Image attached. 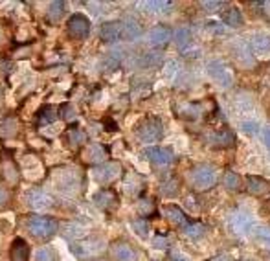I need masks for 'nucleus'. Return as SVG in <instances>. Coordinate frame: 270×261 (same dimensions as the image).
Returning a JSON list of instances; mask_svg holds the SVG:
<instances>
[{"mask_svg": "<svg viewBox=\"0 0 270 261\" xmlns=\"http://www.w3.org/2000/svg\"><path fill=\"white\" fill-rule=\"evenodd\" d=\"M189 180L197 192H206L217 182V170L211 164H199L189 171Z\"/></svg>", "mask_w": 270, "mask_h": 261, "instance_id": "1", "label": "nucleus"}, {"mask_svg": "<svg viewBox=\"0 0 270 261\" xmlns=\"http://www.w3.org/2000/svg\"><path fill=\"white\" fill-rule=\"evenodd\" d=\"M59 223L52 217H42V216H33L28 219V230L32 232L35 238L39 239H48L57 232Z\"/></svg>", "mask_w": 270, "mask_h": 261, "instance_id": "2", "label": "nucleus"}, {"mask_svg": "<svg viewBox=\"0 0 270 261\" xmlns=\"http://www.w3.org/2000/svg\"><path fill=\"white\" fill-rule=\"evenodd\" d=\"M164 134V125L158 118H147L140 127H138V138L143 144H155L158 142Z\"/></svg>", "mask_w": 270, "mask_h": 261, "instance_id": "3", "label": "nucleus"}, {"mask_svg": "<svg viewBox=\"0 0 270 261\" xmlns=\"http://www.w3.org/2000/svg\"><path fill=\"white\" fill-rule=\"evenodd\" d=\"M210 78L219 85L220 88H230L234 85V76L230 72V68L226 66L223 61H210L206 66Z\"/></svg>", "mask_w": 270, "mask_h": 261, "instance_id": "4", "label": "nucleus"}, {"mask_svg": "<svg viewBox=\"0 0 270 261\" xmlns=\"http://www.w3.org/2000/svg\"><path fill=\"white\" fill-rule=\"evenodd\" d=\"M228 226L230 230L234 232V234L237 235H244L248 234L250 230H252L254 226V221H252V216L250 213H247V211H232L228 217Z\"/></svg>", "mask_w": 270, "mask_h": 261, "instance_id": "5", "label": "nucleus"}, {"mask_svg": "<svg viewBox=\"0 0 270 261\" xmlns=\"http://www.w3.org/2000/svg\"><path fill=\"white\" fill-rule=\"evenodd\" d=\"M143 156L147 160L155 164L156 168H167L175 162V155L171 149H165V147H149L143 151Z\"/></svg>", "mask_w": 270, "mask_h": 261, "instance_id": "6", "label": "nucleus"}, {"mask_svg": "<svg viewBox=\"0 0 270 261\" xmlns=\"http://www.w3.org/2000/svg\"><path fill=\"white\" fill-rule=\"evenodd\" d=\"M66 28H68V33L70 37H73V39H87L88 33H90V20H88L85 15L81 13H76L72 15V17L68 18V24H66Z\"/></svg>", "mask_w": 270, "mask_h": 261, "instance_id": "7", "label": "nucleus"}, {"mask_svg": "<svg viewBox=\"0 0 270 261\" xmlns=\"http://www.w3.org/2000/svg\"><path fill=\"white\" fill-rule=\"evenodd\" d=\"M121 173V165L118 162H105V164L97 165L92 170V175H94V179L97 180L100 184H109L112 180H116Z\"/></svg>", "mask_w": 270, "mask_h": 261, "instance_id": "8", "label": "nucleus"}, {"mask_svg": "<svg viewBox=\"0 0 270 261\" xmlns=\"http://www.w3.org/2000/svg\"><path fill=\"white\" fill-rule=\"evenodd\" d=\"M28 204H30V208H33L35 211H44V210H50V208L54 206V199H52L46 192L35 188L28 193Z\"/></svg>", "mask_w": 270, "mask_h": 261, "instance_id": "9", "label": "nucleus"}, {"mask_svg": "<svg viewBox=\"0 0 270 261\" xmlns=\"http://www.w3.org/2000/svg\"><path fill=\"white\" fill-rule=\"evenodd\" d=\"M121 35H124V26H121L119 20H110V22H105L100 30L101 41H105V42L118 41V37H121Z\"/></svg>", "mask_w": 270, "mask_h": 261, "instance_id": "10", "label": "nucleus"}, {"mask_svg": "<svg viewBox=\"0 0 270 261\" xmlns=\"http://www.w3.org/2000/svg\"><path fill=\"white\" fill-rule=\"evenodd\" d=\"M173 39V30L167 26H155L149 32V42H151L153 46H165L167 42Z\"/></svg>", "mask_w": 270, "mask_h": 261, "instance_id": "11", "label": "nucleus"}, {"mask_svg": "<svg viewBox=\"0 0 270 261\" xmlns=\"http://www.w3.org/2000/svg\"><path fill=\"white\" fill-rule=\"evenodd\" d=\"M112 256H114L116 261H138V252L124 241L112 245Z\"/></svg>", "mask_w": 270, "mask_h": 261, "instance_id": "12", "label": "nucleus"}, {"mask_svg": "<svg viewBox=\"0 0 270 261\" xmlns=\"http://www.w3.org/2000/svg\"><path fill=\"white\" fill-rule=\"evenodd\" d=\"M94 202H96V206L101 208V210H112V208L118 206V195L114 192H110V189H101L94 195Z\"/></svg>", "mask_w": 270, "mask_h": 261, "instance_id": "13", "label": "nucleus"}, {"mask_svg": "<svg viewBox=\"0 0 270 261\" xmlns=\"http://www.w3.org/2000/svg\"><path fill=\"white\" fill-rule=\"evenodd\" d=\"M268 188L270 184L265 179H261V177H256V175H248L247 177V192L250 195H256V197L265 195L268 192Z\"/></svg>", "mask_w": 270, "mask_h": 261, "instance_id": "14", "label": "nucleus"}, {"mask_svg": "<svg viewBox=\"0 0 270 261\" xmlns=\"http://www.w3.org/2000/svg\"><path fill=\"white\" fill-rule=\"evenodd\" d=\"M83 158L90 164H97V162H105L107 158V149L101 144H90V146L83 151Z\"/></svg>", "mask_w": 270, "mask_h": 261, "instance_id": "15", "label": "nucleus"}, {"mask_svg": "<svg viewBox=\"0 0 270 261\" xmlns=\"http://www.w3.org/2000/svg\"><path fill=\"white\" fill-rule=\"evenodd\" d=\"M164 216L167 217L169 223H173L175 226H186L188 225V217L180 210L179 206H175V204H169V206H164Z\"/></svg>", "mask_w": 270, "mask_h": 261, "instance_id": "16", "label": "nucleus"}, {"mask_svg": "<svg viewBox=\"0 0 270 261\" xmlns=\"http://www.w3.org/2000/svg\"><path fill=\"white\" fill-rule=\"evenodd\" d=\"M9 257H11V261H28V257H30V247H28V243L24 239L17 238L11 243V254H9Z\"/></svg>", "mask_w": 270, "mask_h": 261, "instance_id": "17", "label": "nucleus"}, {"mask_svg": "<svg viewBox=\"0 0 270 261\" xmlns=\"http://www.w3.org/2000/svg\"><path fill=\"white\" fill-rule=\"evenodd\" d=\"M250 46H252V50L256 52L257 55H265L270 52V37L265 35V33H256L252 35L250 39Z\"/></svg>", "mask_w": 270, "mask_h": 261, "instance_id": "18", "label": "nucleus"}, {"mask_svg": "<svg viewBox=\"0 0 270 261\" xmlns=\"http://www.w3.org/2000/svg\"><path fill=\"white\" fill-rule=\"evenodd\" d=\"M211 144H215L219 147H232L235 144V134L230 129H219L213 136L210 138Z\"/></svg>", "mask_w": 270, "mask_h": 261, "instance_id": "19", "label": "nucleus"}, {"mask_svg": "<svg viewBox=\"0 0 270 261\" xmlns=\"http://www.w3.org/2000/svg\"><path fill=\"white\" fill-rule=\"evenodd\" d=\"M124 188L129 195H138V193L143 189V179L138 173H134L133 171V173H129L127 177H125Z\"/></svg>", "mask_w": 270, "mask_h": 261, "instance_id": "20", "label": "nucleus"}, {"mask_svg": "<svg viewBox=\"0 0 270 261\" xmlns=\"http://www.w3.org/2000/svg\"><path fill=\"white\" fill-rule=\"evenodd\" d=\"M234 52H235V57H237V59L241 61L243 64H252L254 63L252 54H250V44L244 42L243 39H237V41L234 42Z\"/></svg>", "mask_w": 270, "mask_h": 261, "instance_id": "21", "label": "nucleus"}, {"mask_svg": "<svg viewBox=\"0 0 270 261\" xmlns=\"http://www.w3.org/2000/svg\"><path fill=\"white\" fill-rule=\"evenodd\" d=\"M121 26H124V37H127V39H136V37L142 35V26L134 18H125Z\"/></svg>", "mask_w": 270, "mask_h": 261, "instance_id": "22", "label": "nucleus"}, {"mask_svg": "<svg viewBox=\"0 0 270 261\" xmlns=\"http://www.w3.org/2000/svg\"><path fill=\"white\" fill-rule=\"evenodd\" d=\"M57 118H59V109L54 105H46L44 109H41V112H39V125L54 124Z\"/></svg>", "mask_w": 270, "mask_h": 261, "instance_id": "23", "label": "nucleus"}, {"mask_svg": "<svg viewBox=\"0 0 270 261\" xmlns=\"http://www.w3.org/2000/svg\"><path fill=\"white\" fill-rule=\"evenodd\" d=\"M223 22L232 28H237L243 24V15H241V11L237 8H230L223 13Z\"/></svg>", "mask_w": 270, "mask_h": 261, "instance_id": "24", "label": "nucleus"}, {"mask_svg": "<svg viewBox=\"0 0 270 261\" xmlns=\"http://www.w3.org/2000/svg\"><path fill=\"white\" fill-rule=\"evenodd\" d=\"M64 11H66L64 2H52L50 8H48V20L50 22H59L61 18L64 17Z\"/></svg>", "mask_w": 270, "mask_h": 261, "instance_id": "25", "label": "nucleus"}, {"mask_svg": "<svg viewBox=\"0 0 270 261\" xmlns=\"http://www.w3.org/2000/svg\"><path fill=\"white\" fill-rule=\"evenodd\" d=\"M184 234L189 239H201L202 235L206 234V226L201 225V223H191V225L184 226Z\"/></svg>", "mask_w": 270, "mask_h": 261, "instance_id": "26", "label": "nucleus"}, {"mask_svg": "<svg viewBox=\"0 0 270 261\" xmlns=\"http://www.w3.org/2000/svg\"><path fill=\"white\" fill-rule=\"evenodd\" d=\"M140 6L145 9V13H160V11L169 9L173 6V2H155V0H149V2H142Z\"/></svg>", "mask_w": 270, "mask_h": 261, "instance_id": "27", "label": "nucleus"}, {"mask_svg": "<svg viewBox=\"0 0 270 261\" xmlns=\"http://www.w3.org/2000/svg\"><path fill=\"white\" fill-rule=\"evenodd\" d=\"M66 138H68V144L72 147H79L81 144H85V140H87V134L83 133L81 129L72 127V129H68V134H66Z\"/></svg>", "mask_w": 270, "mask_h": 261, "instance_id": "28", "label": "nucleus"}, {"mask_svg": "<svg viewBox=\"0 0 270 261\" xmlns=\"http://www.w3.org/2000/svg\"><path fill=\"white\" fill-rule=\"evenodd\" d=\"M223 182H225L226 189H230V192H239V189H241V177H239L235 171H228V173L225 175Z\"/></svg>", "mask_w": 270, "mask_h": 261, "instance_id": "29", "label": "nucleus"}, {"mask_svg": "<svg viewBox=\"0 0 270 261\" xmlns=\"http://www.w3.org/2000/svg\"><path fill=\"white\" fill-rule=\"evenodd\" d=\"M173 37L179 48H186L189 44V41H191V32H189L188 28H179L177 32H173Z\"/></svg>", "mask_w": 270, "mask_h": 261, "instance_id": "30", "label": "nucleus"}, {"mask_svg": "<svg viewBox=\"0 0 270 261\" xmlns=\"http://www.w3.org/2000/svg\"><path fill=\"white\" fill-rule=\"evenodd\" d=\"M199 114H201V107L197 103H186L180 107V116L186 120H197Z\"/></svg>", "mask_w": 270, "mask_h": 261, "instance_id": "31", "label": "nucleus"}, {"mask_svg": "<svg viewBox=\"0 0 270 261\" xmlns=\"http://www.w3.org/2000/svg\"><path fill=\"white\" fill-rule=\"evenodd\" d=\"M160 193L164 195V197H175V195L179 193V180L177 179L165 180V182L160 186Z\"/></svg>", "mask_w": 270, "mask_h": 261, "instance_id": "32", "label": "nucleus"}, {"mask_svg": "<svg viewBox=\"0 0 270 261\" xmlns=\"http://www.w3.org/2000/svg\"><path fill=\"white\" fill-rule=\"evenodd\" d=\"M4 175L6 179L9 180V182H18V179H20V175H18V170L17 165H15L13 160H4Z\"/></svg>", "mask_w": 270, "mask_h": 261, "instance_id": "33", "label": "nucleus"}, {"mask_svg": "<svg viewBox=\"0 0 270 261\" xmlns=\"http://www.w3.org/2000/svg\"><path fill=\"white\" fill-rule=\"evenodd\" d=\"M131 228L136 232L138 238L145 239L147 234H149V223H147L145 219H134L133 223H131Z\"/></svg>", "mask_w": 270, "mask_h": 261, "instance_id": "34", "label": "nucleus"}, {"mask_svg": "<svg viewBox=\"0 0 270 261\" xmlns=\"http://www.w3.org/2000/svg\"><path fill=\"white\" fill-rule=\"evenodd\" d=\"M35 261H57V252L52 247H42L37 250Z\"/></svg>", "mask_w": 270, "mask_h": 261, "instance_id": "35", "label": "nucleus"}, {"mask_svg": "<svg viewBox=\"0 0 270 261\" xmlns=\"http://www.w3.org/2000/svg\"><path fill=\"white\" fill-rule=\"evenodd\" d=\"M138 211H140V216L143 217H149L155 213V202L151 201V199H140V202H138Z\"/></svg>", "mask_w": 270, "mask_h": 261, "instance_id": "36", "label": "nucleus"}, {"mask_svg": "<svg viewBox=\"0 0 270 261\" xmlns=\"http://www.w3.org/2000/svg\"><path fill=\"white\" fill-rule=\"evenodd\" d=\"M254 238H256V241L261 245V247L270 250V228H256Z\"/></svg>", "mask_w": 270, "mask_h": 261, "instance_id": "37", "label": "nucleus"}, {"mask_svg": "<svg viewBox=\"0 0 270 261\" xmlns=\"http://www.w3.org/2000/svg\"><path fill=\"white\" fill-rule=\"evenodd\" d=\"M15 131H17V122L13 118H8L0 122V134L2 136H11V134H15Z\"/></svg>", "mask_w": 270, "mask_h": 261, "instance_id": "38", "label": "nucleus"}, {"mask_svg": "<svg viewBox=\"0 0 270 261\" xmlns=\"http://www.w3.org/2000/svg\"><path fill=\"white\" fill-rule=\"evenodd\" d=\"M223 6H226V2H219V0H204L201 2V8L208 13H213V11H219Z\"/></svg>", "mask_w": 270, "mask_h": 261, "instance_id": "39", "label": "nucleus"}, {"mask_svg": "<svg viewBox=\"0 0 270 261\" xmlns=\"http://www.w3.org/2000/svg\"><path fill=\"white\" fill-rule=\"evenodd\" d=\"M59 112L63 114V118H64V120H68V122H70V120L76 118V109H73V107L70 105V103H66V105L61 107Z\"/></svg>", "mask_w": 270, "mask_h": 261, "instance_id": "40", "label": "nucleus"}, {"mask_svg": "<svg viewBox=\"0 0 270 261\" xmlns=\"http://www.w3.org/2000/svg\"><path fill=\"white\" fill-rule=\"evenodd\" d=\"M153 247L158 248V250H165V248L169 247V241H167V238H164V235H156V238L153 239Z\"/></svg>", "mask_w": 270, "mask_h": 261, "instance_id": "41", "label": "nucleus"}, {"mask_svg": "<svg viewBox=\"0 0 270 261\" xmlns=\"http://www.w3.org/2000/svg\"><path fill=\"white\" fill-rule=\"evenodd\" d=\"M243 131L247 134H256L257 133V124H254V122H244V124H243Z\"/></svg>", "mask_w": 270, "mask_h": 261, "instance_id": "42", "label": "nucleus"}, {"mask_svg": "<svg viewBox=\"0 0 270 261\" xmlns=\"http://www.w3.org/2000/svg\"><path fill=\"white\" fill-rule=\"evenodd\" d=\"M169 261H189V257L184 256V254L179 252V250H173V252L169 254Z\"/></svg>", "mask_w": 270, "mask_h": 261, "instance_id": "43", "label": "nucleus"}, {"mask_svg": "<svg viewBox=\"0 0 270 261\" xmlns=\"http://www.w3.org/2000/svg\"><path fill=\"white\" fill-rule=\"evenodd\" d=\"M8 201H9V192H8V188L0 186V206H2V204H6Z\"/></svg>", "mask_w": 270, "mask_h": 261, "instance_id": "44", "label": "nucleus"}, {"mask_svg": "<svg viewBox=\"0 0 270 261\" xmlns=\"http://www.w3.org/2000/svg\"><path fill=\"white\" fill-rule=\"evenodd\" d=\"M208 28H210V30H213L215 33H223V26H220L219 22H208Z\"/></svg>", "mask_w": 270, "mask_h": 261, "instance_id": "45", "label": "nucleus"}, {"mask_svg": "<svg viewBox=\"0 0 270 261\" xmlns=\"http://www.w3.org/2000/svg\"><path fill=\"white\" fill-rule=\"evenodd\" d=\"M263 142H265V146L270 149V129H265V131H263Z\"/></svg>", "mask_w": 270, "mask_h": 261, "instance_id": "46", "label": "nucleus"}, {"mask_svg": "<svg viewBox=\"0 0 270 261\" xmlns=\"http://www.w3.org/2000/svg\"><path fill=\"white\" fill-rule=\"evenodd\" d=\"M211 261H234V259H232V257H230V256H225V254H223V256L213 257V259H211Z\"/></svg>", "mask_w": 270, "mask_h": 261, "instance_id": "47", "label": "nucleus"}]
</instances>
